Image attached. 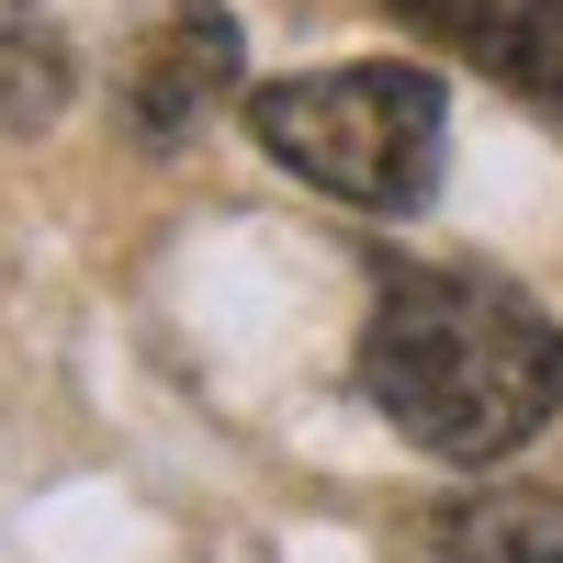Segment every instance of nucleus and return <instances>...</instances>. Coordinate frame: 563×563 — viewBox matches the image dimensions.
<instances>
[{
	"label": "nucleus",
	"mask_w": 563,
	"mask_h": 563,
	"mask_svg": "<svg viewBox=\"0 0 563 563\" xmlns=\"http://www.w3.org/2000/svg\"><path fill=\"white\" fill-rule=\"evenodd\" d=\"M440 563H563V496L541 485H474V496H440L429 519Z\"/></svg>",
	"instance_id": "obj_5"
},
{
	"label": "nucleus",
	"mask_w": 563,
	"mask_h": 563,
	"mask_svg": "<svg viewBox=\"0 0 563 563\" xmlns=\"http://www.w3.org/2000/svg\"><path fill=\"white\" fill-rule=\"evenodd\" d=\"M68 90H79V57H68L57 12H45V0H0V124L12 135L57 124Z\"/></svg>",
	"instance_id": "obj_6"
},
{
	"label": "nucleus",
	"mask_w": 563,
	"mask_h": 563,
	"mask_svg": "<svg viewBox=\"0 0 563 563\" xmlns=\"http://www.w3.org/2000/svg\"><path fill=\"white\" fill-rule=\"evenodd\" d=\"M225 90H238V23H225L214 0H180V12L135 45V68H124V124H135V147H180L192 124H214Z\"/></svg>",
	"instance_id": "obj_3"
},
{
	"label": "nucleus",
	"mask_w": 563,
	"mask_h": 563,
	"mask_svg": "<svg viewBox=\"0 0 563 563\" xmlns=\"http://www.w3.org/2000/svg\"><path fill=\"white\" fill-rule=\"evenodd\" d=\"M361 395L440 462H507L563 417V327L485 271H395L361 327Z\"/></svg>",
	"instance_id": "obj_1"
},
{
	"label": "nucleus",
	"mask_w": 563,
	"mask_h": 563,
	"mask_svg": "<svg viewBox=\"0 0 563 563\" xmlns=\"http://www.w3.org/2000/svg\"><path fill=\"white\" fill-rule=\"evenodd\" d=\"M249 135H260V158H282L294 180H316L339 203L417 214L440 192L451 102H440V68H417V57H350V68L249 90Z\"/></svg>",
	"instance_id": "obj_2"
},
{
	"label": "nucleus",
	"mask_w": 563,
	"mask_h": 563,
	"mask_svg": "<svg viewBox=\"0 0 563 563\" xmlns=\"http://www.w3.org/2000/svg\"><path fill=\"white\" fill-rule=\"evenodd\" d=\"M417 23L462 57H485L507 90H530L541 113H563V0H406Z\"/></svg>",
	"instance_id": "obj_4"
}]
</instances>
